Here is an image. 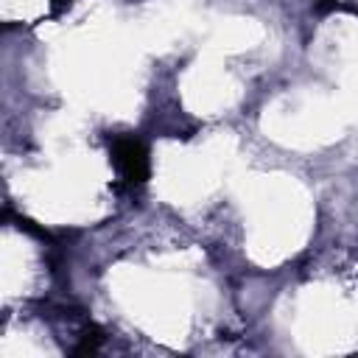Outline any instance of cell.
I'll return each mask as SVG.
<instances>
[{
	"mask_svg": "<svg viewBox=\"0 0 358 358\" xmlns=\"http://www.w3.org/2000/svg\"><path fill=\"white\" fill-rule=\"evenodd\" d=\"M101 341H103V333H101V327L90 322V324H84V330H81V341L76 344L73 355H92V352H98Z\"/></svg>",
	"mask_w": 358,
	"mask_h": 358,
	"instance_id": "cell-2",
	"label": "cell"
},
{
	"mask_svg": "<svg viewBox=\"0 0 358 358\" xmlns=\"http://www.w3.org/2000/svg\"><path fill=\"white\" fill-rule=\"evenodd\" d=\"M70 3H73V0H50V17H59V14H64Z\"/></svg>",
	"mask_w": 358,
	"mask_h": 358,
	"instance_id": "cell-4",
	"label": "cell"
},
{
	"mask_svg": "<svg viewBox=\"0 0 358 358\" xmlns=\"http://www.w3.org/2000/svg\"><path fill=\"white\" fill-rule=\"evenodd\" d=\"M112 162L120 171V176L129 185H143L151 176V159L148 148L134 134H117L112 137Z\"/></svg>",
	"mask_w": 358,
	"mask_h": 358,
	"instance_id": "cell-1",
	"label": "cell"
},
{
	"mask_svg": "<svg viewBox=\"0 0 358 358\" xmlns=\"http://www.w3.org/2000/svg\"><path fill=\"white\" fill-rule=\"evenodd\" d=\"M352 11H355V14H358V8H352Z\"/></svg>",
	"mask_w": 358,
	"mask_h": 358,
	"instance_id": "cell-5",
	"label": "cell"
},
{
	"mask_svg": "<svg viewBox=\"0 0 358 358\" xmlns=\"http://www.w3.org/2000/svg\"><path fill=\"white\" fill-rule=\"evenodd\" d=\"M341 3L338 0H313V11L316 14H327V11H336Z\"/></svg>",
	"mask_w": 358,
	"mask_h": 358,
	"instance_id": "cell-3",
	"label": "cell"
}]
</instances>
